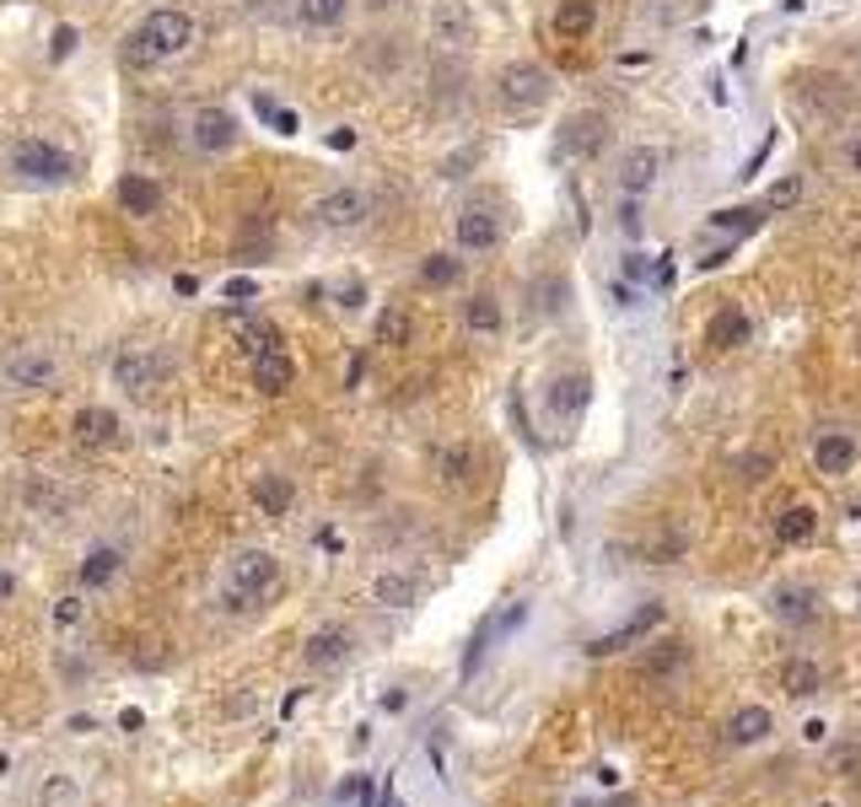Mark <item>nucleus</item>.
Listing matches in <instances>:
<instances>
[{
    "mask_svg": "<svg viewBox=\"0 0 861 807\" xmlns=\"http://www.w3.org/2000/svg\"><path fill=\"white\" fill-rule=\"evenodd\" d=\"M195 43V22L183 17V11H151L129 43H124V54H129V65H157V60H172V54H183Z\"/></svg>",
    "mask_w": 861,
    "mask_h": 807,
    "instance_id": "obj_1",
    "label": "nucleus"
},
{
    "mask_svg": "<svg viewBox=\"0 0 861 807\" xmlns=\"http://www.w3.org/2000/svg\"><path fill=\"white\" fill-rule=\"evenodd\" d=\"M286 565L275 560L270 549H243L232 570H227V604L232 608H248V604H264L275 587H281Z\"/></svg>",
    "mask_w": 861,
    "mask_h": 807,
    "instance_id": "obj_2",
    "label": "nucleus"
},
{
    "mask_svg": "<svg viewBox=\"0 0 861 807\" xmlns=\"http://www.w3.org/2000/svg\"><path fill=\"white\" fill-rule=\"evenodd\" d=\"M167 371H172V361H167L157 345H124L119 356H114V382H119L129 399H146Z\"/></svg>",
    "mask_w": 861,
    "mask_h": 807,
    "instance_id": "obj_3",
    "label": "nucleus"
},
{
    "mask_svg": "<svg viewBox=\"0 0 861 807\" xmlns=\"http://www.w3.org/2000/svg\"><path fill=\"white\" fill-rule=\"evenodd\" d=\"M11 172L33 178V184H65L76 172V161L65 157L60 146H49V140H17L11 146Z\"/></svg>",
    "mask_w": 861,
    "mask_h": 807,
    "instance_id": "obj_4",
    "label": "nucleus"
},
{
    "mask_svg": "<svg viewBox=\"0 0 861 807\" xmlns=\"http://www.w3.org/2000/svg\"><path fill=\"white\" fill-rule=\"evenodd\" d=\"M495 86H501V103H506V108H517V114L544 108V103H549V92H555L549 71H544V65H528V60H523V65H506Z\"/></svg>",
    "mask_w": 861,
    "mask_h": 807,
    "instance_id": "obj_5",
    "label": "nucleus"
},
{
    "mask_svg": "<svg viewBox=\"0 0 861 807\" xmlns=\"http://www.w3.org/2000/svg\"><path fill=\"white\" fill-rule=\"evenodd\" d=\"M54 356L39 350V345H22V350H11L6 356V382L11 388H22V394H39V388H54Z\"/></svg>",
    "mask_w": 861,
    "mask_h": 807,
    "instance_id": "obj_6",
    "label": "nucleus"
},
{
    "mask_svg": "<svg viewBox=\"0 0 861 807\" xmlns=\"http://www.w3.org/2000/svg\"><path fill=\"white\" fill-rule=\"evenodd\" d=\"M313 216H318V227H334V232H350V227H361L371 216V200L361 189H328L324 200L313 205Z\"/></svg>",
    "mask_w": 861,
    "mask_h": 807,
    "instance_id": "obj_7",
    "label": "nucleus"
},
{
    "mask_svg": "<svg viewBox=\"0 0 861 807\" xmlns=\"http://www.w3.org/2000/svg\"><path fill=\"white\" fill-rule=\"evenodd\" d=\"M592 399V377L587 371H560L549 388H544V409L555 415V420H576L581 409Z\"/></svg>",
    "mask_w": 861,
    "mask_h": 807,
    "instance_id": "obj_8",
    "label": "nucleus"
},
{
    "mask_svg": "<svg viewBox=\"0 0 861 807\" xmlns=\"http://www.w3.org/2000/svg\"><path fill=\"white\" fill-rule=\"evenodd\" d=\"M238 119L227 114V108H200L195 119H189V140L200 146V151H232L238 146Z\"/></svg>",
    "mask_w": 861,
    "mask_h": 807,
    "instance_id": "obj_9",
    "label": "nucleus"
},
{
    "mask_svg": "<svg viewBox=\"0 0 861 807\" xmlns=\"http://www.w3.org/2000/svg\"><path fill=\"white\" fill-rule=\"evenodd\" d=\"M291 382H296V361L286 356V345H270V350L253 356V388H259L264 399H281Z\"/></svg>",
    "mask_w": 861,
    "mask_h": 807,
    "instance_id": "obj_10",
    "label": "nucleus"
},
{
    "mask_svg": "<svg viewBox=\"0 0 861 807\" xmlns=\"http://www.w3.org/2000/svg\"><path fill=\"white\" fill-rule=\"evenodd\" d=\"M609 140V119L603 114H576L560 129V157H598Z\"/></svg>",
    "mask_w": 861,
    "mask_h": 807,
    "instance_id": "obj_11",
    "label": "nucleus"
},
{
    "mask_svg": "<svg viewBox=\"0 0 861 807\" xmlns=\"http://www.w3.org/2000/svg\"><path fill=\"white\" fill-rule=\"evenodd\" d=\"M71 437L82 447H114L124 437V420L114 409H103V404H86V409H76V420H71Z\"/></svg>",
    "mask_w": 861,
    "mask_h": 807,
    "instance_id": "obj_12",
    "label": "nucleus"
},
{
    "mask_svg": "<svg viewBox=\"0 0 861 807\" xmlns=\"http://www.w3.org/2000/svg\"><path fill=\"white\" fill-rule=\"evenodd\" d=\"M350 651H356V636H350L345 625H324V630H313V636H307V646H302L307 668H339Z\"/></svg>",
    "mask_w": 861,
    "mask_h": 807,
    "instance_id": "obj_13",
    "label": "nucleus"
},
{
    "mask_svg": "<svg viewBox=\"0 0 861 807\" xmlns=\"http://www.w3.org/2000/svg\"><path fill=\"white\" fill-rule=\"evenodd\" d=\"M452 232H458V248H463V253H491L495 242H501V216H491V210L474 205V210L458 216Z\"/></svg>",
    "mask_w": 861,
    "mask_h": 807,
    "instance_id": "obj_14",
    "label": "nucleus"
},
{
    "mask_svg": "<svg viewBox=\"0 0 861 807\" xmlns=\"http://www.w3.org/2000/svg\"><path fill=\"white\" fill-rule=\"evenodd\" d=\"M754 339V323H748V313L743 307H716V318L705 323V345H716V350H738V345H748Z\"/></svg>",
    "mask_w": 861,
    "mask_h": 807,
    "instance_id": "obj_15",
    "label": "nucleus"
},
{
    "mask_svg": "<svg viewBox=\"0 0 861 807\" xmlns=\"http://www.w3.org/2000/svg\"><path fill=\"white\" fill-rule=\"evenodd\" d=\"M420 576H410V570H382V576H371V604L382 608H414L420 604Z\"/></svg>",
    "mask_w": 861,
    "mask_h": 807,
    "instance_id": "obj_16",
    "label": "nucleus"
},
{
    "mask_svg": "<svg viewBox=\"0 0 861 807\" xmlns=\"http://www.w3.org/2000/svg\"><path fill=\"white\" fill-rule=\"evenodd\" d=\"M248 495H253V506L264 512V517H286L291 506H296V484L286 474H259V480L248 484Z\"/></svg>",
    "mask_w": 861,
    "mask_h": 807,
    "instance_id": "obj_17",
    "label": "nucleus"
},
{
    "mask_svg": "<svg viewBox=\"0 0 861 807\" xmlns=\"http://www.w3.org/2000/svg\"><path fill=\"white\" fill-rule=\"evenodd\" d=\"M813 463H819V474H851L857 469V442L846 431H823L813 442Z\"/></svg>",
    "mask_w": 861,
    "mask_h": 807,
    "instance_id": "obj_18",
    "label": "nucleus"
},
{
    "mask_svg": "<svg viewBox=\"0 0 861 807\" xmlns=\"http://www.w3.org/2000/svg\"><path fill=\"white\" fill-rule=\"evenodd\" d=\"M652 625H662V604H647L641 614H636V619H624V625H619L615 636H598V641L587 646V651H592V657H609V651H619V646L641 641V636H647Z\"/></svg>",
    "mask_w": 861,
    "mask_h": 807,
    "instance_id": "obj_19",
    "label": "nucleus"
},
{
    "mask_svg": "<svg viewBox=\"0 0 861 807\" xmlns=\"http://www.w3.org/2000/svg\"><path fill=\"white\" fill-rule=\"evenodd\" d=\"M119 570H124L119 549H114V544H97V549L82 560V587H86V593H103V587H114V581H119Z\"/></svg>",
    "mask_w": 861,
    "mask_h": 807,
    "instance_id": "obj_20",
    "label": "nucleus"
},
{
    "mask_svg": "<svg viewBox=\"0 0 861 807\" xmlns=\"http://www.w3.org/2000/svg\"><path fill=\"white\" fill-rule=\"evenodd\" d=\"M657 167H662V157H657L652 146H636V151L624 157V167H619V189H624V195H647L657 184Z\"/></svg>",
    "mask_w": 861,
    "mask_h": 807,
    "instance_id": "obj_21",
    "label": "nucleus"
},
{
    "mask_svg": "<svg viewBox=\"0 0 861 807\" xmlns=\"http://www.w3.org/2000/svg\"><path fill=\"white\" fill-rule=\"evenodd\" d=\"M119 205H124V216H157L162 189H157L151 178H140V172H124L119 178Z\"/></svg>",
    "mask_w": 861,
    "mask_h": 807,
    "instance_id": "obj_22",
    "label": "nucleus"
},
{
    "mask_svg": "<svg viewBox=\"0 0 861 807\" xmlns=\"http://www.w3.org/2000/svg\"><path fill=\"white\" fill-rule=\"evenodd\" d=\"M770 711L765 705H743V711H733V722H727V743H738V748H748V743H765L770 737Z\"/></svg>",
    "mask_w": 861,
    "mask_h": 807,
    "instance_id": "obj_23",
    "label": "nucleus"
},
{
    "mask_svg": "<svg viewBox=\"0 0 861 807\" xmlns=\"http://www.w3.org/2000/svg\"><path fill=\"white\" fill-rule=\"evenodd\" d=\"M410 339H414L410 307H382V313H377V345H382V350H405Z\"/></svg>",
    "mask_w": 861,
    "mask_h": 807,
    "instance_id": "obj_24",
    "label": "nucleus"
},
{
    "mask_svg": "<svg viewBox=\"0 0 861 807\" xmlns=\"http://www.w3.org/2000/svg\"><path fill=\"white\" fill-rule=\"evenodd\" d=\"M592 22H598V0H560V11H555V33L560 39H587Z\"/></svg>",
    "mask_w": 861,
    "mask_h": 807,
    "instance_id": "obj_25",
    "label": "nucleus"
},
{
    "mask_svg": "<svg viewBox=\"0 0 861 807\" xmlns=\"http://www.w3.org/2000/svg\"><path fill=\"white\" fill-rule=\"evenodd\" d=\"M345 6L350 0H296V22L313 28V33H328V28L345 22Z\"/></svg>",
    "mask_w": 861,
    "mask_h": 807,
    "instance_id": "obj_26",
    "label": "nucleus"
},
{
    "mask_svg": "<svg viewBox=\"0 0 861 807\" xmlns=\"http://www.w3.org/2000/svg\"><path fill=\"white\" fill-rule=\"evenodd\" d=\"M819 533V512L813 506H786L776 517V538L780 544H808Z\"/></svg>",
    "mask_w": 861,
    "mask_h": 807,
    "instance_id": "obj_27",
    "label": "nucleus"
},
{
    "mask_svg": "<svg viewBox=\"0 0 861 807\" xmlns=\"http://www.w3.org/2000/svg\"><path fill=\"white\" fill-rule=\"evenodd\" d=\"M780 684H786V694H791V700H808V694H819L823 668H819V662H808V657H797V662H786Z\"/></svg>",
    "mask_w": 861,
    "mask_h": 807,
    "instance_id": "obj_28",
    "label": "nucleus"
},
{
    "mask_svg": "<svg viewBox=\"0 0 861 807\" xmlns=\"http://www.w3.org/2000/svg\"><path fill=\"white\" fill-rule=\"evenodd\" d=\"M780 619H791V625H813L819 619V608H813V593H802V587H780L776 598H770Z\"/></svg>",
    "mask_w": 861,
    "mask_h": 807,
    "instance_id": "obj_29",
    "label": "nucleus"
},
{
    "mask_svg": "<svg viewBox=\"0 0 861 807\" xmlns=\"http://www.w3.org/2000/svg\"><path fill=\"white\" fill-rule=\"evenodd\" d=\"M463 323H469L474 334H501V323H506V318H501V302L480 291V296H474V302L463 307Z\"/></svg>",
    "mask_w": 861,
    "mask_h": 807,
    "instance_id": "obj_30",
    "label": "nucleus"
},
{
    "mask_svg": "<svg viewBox=\"0 0 861 807\" xmlns=\"http://www.w3.org/2000/svg\"><path fill=\"white\" fill-rule=\"evenodd\" d=\"M238 345H243L248 356H259V350L281 345V334H275V323H264V318H238Z\"/></svg>",
    "mask_w": 861,
    "mask_h": 807,
    "instance_id": "obj_31",
    "label": "nucleus"
},
{
    "mask_svg": "<svg viewBox=\"0 0 861 807\" xmlns=\"http://www.w3.org/2000/svg\"><path fill=\"white\" fill-rule=\"evenodd\" d=\"M759 221H765V216H759L754 205H733V210H716V216H711V227H716V232H733V238H738V232H754Z\"/></svg>",
    "mask_w": 861,
    "mask_h": 807,
    "instance_id": "obj_32",
    "label": "nucleus"
},
{
    "mask_svg": "<svg viewBox=\"0 0 861 807\" xmlns=\"http://www.w3.org/2000/svg\"><path fill=\"white\" fill-rule=\"evenodd\" d=\"M458 275H463V264H458L452 253H431V259L420 264V281H426V285H437V291H442V285H452Z\"/></svg>",
    "mask_w": 861,
    "mask_h": 807,
    "instance_id": "obj_33",
    "label": "nucleus"
},
{
    "mask_svg": "<svg viewBox=\"0 0 861 807\" xmlns=\"http://www.w3.org/2000/svg\"><path fill=\"white\" fill-rule=\"evenodd\" d=\"M76 797H82V786H76L71 775H49V780H43V797H39V803L43 807H76Z\"/></svg>",
    "mask_w": 861,
    "mask_h": 807,
    "instance_id": "obj_34",
    "label": "nucleus"
},
{
    "mask_svg": "<svg viewBox=\"0 0 861 807\" xmlns=\"http://www.w3.org/2000/svg\"><path fill=\"white\" fill-rule=\"evenodd\" d=\"M253 108H259V119L270 124L275 135H296V114L281 108V103H270V97H253Z\"/></svg>",
    "mask_w": 861,
    "mask_h": 807,
    "instance_id": "obj_35",
    "label": "nucleus"
},
{
    "mask_svg": "<svg viewBox=\"0 0 861 807\" xmlns=\"http://www.w3.org/2000/svg\"><path fill=\"white\" fill-rule=\"evenodd\" d=\"M367 792H371V775H345V780L328 792V803H334V807H350V803H361Z\"/></svg>",
    "mask_w": 861,
    "mask_h": 807,
    "instance_id": "obj_36",
    "label": "nucleus"
},
{
    "mask_svg": "<svg viewBox=\"0 0 861 807\" xmlns=\"http://www.w3.org/2000/svg\"><path fill=\"white\" fill-rule=\"evenodd\" d=\"M802 200V178L791 172V178H780V184H770V195H765V210H786V205Z\"/></svg>",
    "mask_w": 861,
    "mask_h": 807,
    "instance_id": "obj_37",
    "label": "nucleus"
},
{
    "mask_svg": "<svg viewBox=\"0 0 861 807\" xmlns=\"http://www.w3.org/2000/svg\"><path fill=\"white\" fill-rule=\"evenodd\" d=\"M452 33H458V39L469 33V17H463V6H442V11H437V39L452 43Z\"/></svg>",
    "mask_w": 861,
    "mask_h": 807,
    "instance_id": "obj_38",
    "label": "nucleus"
},
{
    "mask_svg": "<svg viewBox=\"0 0 861 807\" xmlns=\"http://www.w3.org/2000/svg\"><path fill=\"white\" fill-rule=\"evenodd\" d=\"M442 469H448V474H442L448 484L469 480V474H463V469H469V447H458V452H448V458H442Z\"/></svg>",
    "mask_w": 861,
    "mask_h": 807,
    "instance_id": "obj_39",
    "label": "nucleus"
},
{
    "mask_svg": "<svg viewBox=\"0 0 861 807\" xmlns=\"http://www.w3.org/2000/svg\"><path fill=\"white\" fill-rule=\"evenodd\" d=\"M673 662H684V646H679V641H668L662 651H657V657H652V673H668Z\"/></svg>",
    "mask_w": 861,
    "mask_h": 807,
    "instance_id": "obj_40",
    "label": "nucleus"
},
{
    "mask_svg": "<svg viewBox=\"0 0 861 807\" xmlns=\"http://www.w3.org/2000/svg\"><path fill=\"white\" fill-rule=\"evenodd\" d=\"M361 302H367V291H361L356 281H345V285H339V307H345V313H356Z\"/></svg>",
    "mask_w": 861,
    "mask_h": 807,
    "instance_id": "obj_41",
    "label": "nucleus"
},
{
    "mask_svg": "<svg viewBox=\"0 0 861 807\" xmlns=\"http://www.w3.org/2000/svg\"><path fill=\"white\" fill-rule=\"evenodd\" d=\"M71 49H76V28H54V49H49V54H54V60H65Z\"/></svg>",
    "mask_w": 861,
    "mask_h": 807,
    "instance_id": "obj_42",
    "label": "nucleus"
},
{
    "mask_svg": "<svg viewBox=\"0 0 861 807\" xmlns=\"http://www.w3.org/2000/svg\"><path fill=\"white\" fill-rule=\"evenodd\" d=\"M647 270H652L647 253H630V259H624V281H647Z\"/></svg>",
    "mask_w": 861,
    "mask_h": 807,
    "instance_id": "obj_43",
    "label": "nucleus"
},
{
    "mask_svg": "<svg viewBox=\"0 0 861 807\" xmlns=\"http://www.w3.org/2000/svg\"><path fill=\"white\" fill-rule=\"evenodd\" d=\"M54 619H60V625H76V619H82V604H76V598H60Z\"/></svg>",
    "mask_w": 861,
    "mask_h": 807,
    "instance_id": "obj_44",
    "label": "nucleus"
},
{
    "mask_svg": "<svg viewBox=\"0 0 861 807\" xmlns=\"http://www.w3.org/2000/svg\"><path fill=\"white\" fill-rule=\"evenodd\" d=\"M248 296H253V281H227V302H248Z\"/></svg>",
    "mask_w": 861,
    "mask_h": 807,
    "instance_id": "obj_45",
    "label": "nucleus"
},
{
    "mask_svg": "<svg viewBox=\"0 0 861 807\" xmlns=\"http://www.w3.org/2000/svg\"><path fill=\"white\" fill-rule=\"evenodd\" d=\"M17 598V576L11 570H0V604H11Z\"/></svg>",
    "mask_w": 861,
    "mask_h": 807,
    "instance_id": "obj_46",
    "label": "nucleus"
},
{
    "mask_svg": "<svg viewBox=\"0 0 861 807\" xmlns=\"http://www.w3.org/2000/svg\"><path fill=\"white\" fill-rule=\"evenodd\" d=\"M846 161H851V172H861V135L846 146Z\"/></svg>",
    "mask_w": 861,
    "mask_h": 807,
    "instance_id": "obj_47",
    "label": "nucleus"
},
{
    "mask_svg": "<svg viewBox=\"0 0 861 807\" xmlns=\"http://www.w3.org/2000/svg\"><path fill=\"white\" fill-rule=\"evenodd\" d=\"M371 11H393V6H405V0H367Z\"/></svg>",
    "mask_w": 861,
    "mask_h": 807,
    "instance_id": "obj_48",
    "label": "nucleus"
},
{
    "mask_svg": "<svg viewBox=\"0 0 861 807\" xmlns=\"http://www.w3.org/2000/svg\"><path fill=\"white\" fill-rule=\"evenodd\" d=\"M248 6H253V11H275L281 0H248Z\"/></svg>",
    "mask_w": 861,
    "mask_h": 807,
    "instance_id": "obj_49",
    "label": "nucleus"
},
{
    "mask_svg": "<svg viewBox=\"0 0 861 807\" xmlns=\"http://www.w3.org/2000/svg\"><path fill=\"white\" fill-rule=\"evenodd\" d=\"M6 769H11V759H6V754H0V775H6Z\"/></svg>",
    "mask_w": 861,
    "mask_h": 807,
    "instance_id": "obj_50",
    "label": "nucleus"
}]
</instances>
